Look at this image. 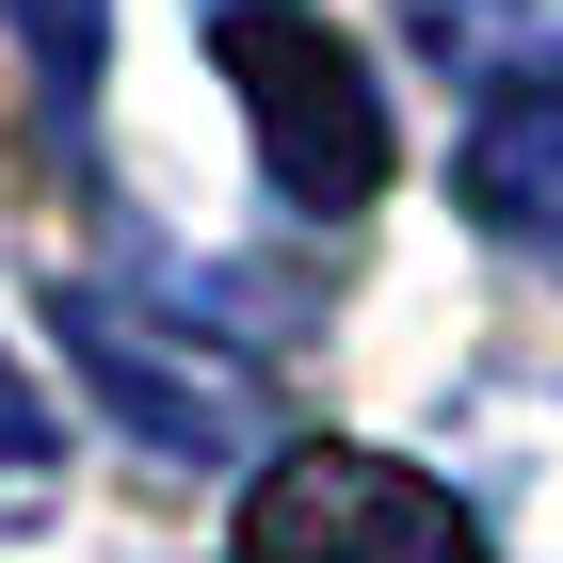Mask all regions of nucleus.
Masks as SVG:
<instances>
[{
    "label": "nucleus",
    "instance_id": "nucleus-4",
    "mask_svg": "<svg viewBox=\"0 0 563 563\" xmlns=\"http://www.w3.org/2000/svg\"><path fill=\"white\" fill-rule=\"evenodd\" d=\"M467 225L563 258V81H499L467 113Z\"/></svg>",
    "mask_w": 563,
    "mask_h": 563
},
{
    "label": "nucleus",
    "instance_id": "nucleus-1",
    "mask_svg": "<svg viewBox=\"0 0 563 563\" xmlns=\"http://www.w3.org/2000/svg\"><path fill=\"white\" fill-rule=\"evenodd\" d=\"M210 65L242 81V130H258V177L274 210L306 225H354L387 194V81H371V48L322 16V0H210Z\"/></svg>",
    "mask_w": 563,
    "mask_h": 563
},
{
    "label": "nucleus",
    "instance_id": "nucleus-7",
    "mask_svg": "<svg viewBox=\"0 0 563 563\" xmlns=\"http://www.w3.org/2000/svg\"><path fill=\"white\" fill-rule=\"evenodd\" d=\"M0 16L33 33V81H48V97H81V81H97V33H113L97 0H0Z\"/></svg>",
    "mask_w": 563,
    "mask_h": 563
},
{
    "label": "nucleus",
    "instance_id": "nucleus-2",
    "mask_svg": "<svg viewBox=\"0 0 563 563\" xmlns=\"http://www.w3.org/2000/svg\"><path fill=\"white\" fill-rule=\"evenodd\" d=\"M225 563H499L483 516L402 451H354V434H290L225 531Z\"/></svg>",
    "mask_w": 563,
    "mask_h": 563
},
{
    "label": "nucleus",
    "instance_id": "nucleus-5",
    "mask_svg": "<svg viewBox=\"0 0 563 563\" xmlns=\"http://www.w3.org/2000/svg\"><path fill=\"white\" fill-rule=\"evenodd\" d=\"M434 48L483 65V97L499 81H563V0H434Z\"/></svg>",
    "mask_w": 563,
    "mask_h": 563
},
{
    "label": "nucleus",
    "instance_id": "nucleus-3",
    "mask_svg": "<svg viewBox=\"0 0 563 563\" xmlns=\"http://www.w3.org/2000/svg\"><path fill=\"white\" fill-rule=\"evenodd\" d=\"M65 354H81V387L113 402L145 451H177V467H225V451L258 434V371H242V354L145 339V322H113L97 290H65Z\"/></svg>",
    "mask_w": 563,
    "mask_h": 563
},
{
    "label": "nucleus",
    "instance_id": "nucleus-6",
    "mask_svg": "<svg viewBox=\"0 0 563 563\" xmlns=\"http://www.w3.org/2000/svg\"><path fill=\"white\" fill-rule=\"evenodd\" d=\"M48 499H65V419H48V387L0 354V531H33Z\"/></svg>",
    "mask_w": 563,
    "mask_h": 563
}]
</instances>
